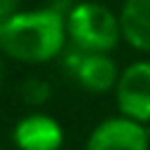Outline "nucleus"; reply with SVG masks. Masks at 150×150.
I'll return each mask as SVG.
<instances>
[{"mask_svg":"<svg viewBox=\"0 0 150 150\" xmlns=\"http://www.w3.org/2000/svg\"><path fill=\"white\" fill-rule=\"evenodd\" d=\"M120 115L134 122H150V61H134L120 73L115 84Z\"/></svg>","mask_w":150,"mask_h":150,"instance_id":"7ed1b4c3","label":"nucleus"},{"mask_svg":"<svg viewBox=\"0 0 150 150\" xmlns=\"http://www.w3.org/2000/svg\"><path fill=\"white\" fill-rule=\"evenodd\" d=\"M84 150H150V136L141 122L117 115L103 120L89 134Z\"/></svg>","mask_w":150,"mask_h":150,"instance_id":"39448f33","label":"nucleus"},{"mask_svg":"<svg viewBox=\"0 0 150 150\" xmlns=\"http://www.w3.org/2000/svg\"><path fill=\"white\" fill-rule=\"evenodd\" d=\"M12 138L19 150H59L63 145V129L54 117L30 112L16 122Z\"/></svg>","mask_w":150,"mask_h":150,"instance_id":"423d86ee","label":"nucleus"},{"mask_svg":"<svg viewBox=\"0 0 150 150\" xmlns=\"http://www.w3.org/2000/svg\"><path fill=\"white\" fill-rule=\"evenodd\" d=\"M68 40L80 52L108 54L122 40L120 14L110 12L105 5L94 0L75 2L66 14Z\"/></svg>","mask_w":150,"mask_h":150,"instance_id":"f03ea898","label":"nucleus"},{"mask_svg":"<svg viewBox=\"0 0 150 150\" xmlns=\"http://www.w3.org/2000/svg\"><path fill=\"white\" fill-rule=\"evenodd\" d=\"M0 82H2V52H0Z\"/></svg>","mask_w":150,"mask_h":150,"instance_id":"9d476101","label":"nucleus"},{"mask_svg":"<svg viewBox=\"0 0 150 150\" xmlns=\"http://www.w3.org/2000/svg\"><path fill=\"white\" fill-rule=\"evenodd\" d=\"M122 38L138 52H150V0H124L120 9Z\"/></svg>","mask_w":150,"mask_h":150,"instance_id":"0eeeda50","label":"nucleus"},{"mask_svg":"<svg viewBox=\"0 0 150 150\" xmlns=\"http://www.w3.org/2000/svg\"><path fill=\"white\" fill-rule=\"evenodd\" d=\"M66 68L77 80V84L91 94H105L120 80V70L108 54L80 52L73 47L66 56Z\"/></svg>","mask_w":150,"mask_h":150,"instance_id":"20e7f679","label":"nucleus"},{"mask_svg":"<svg viewBox=\"0 0 150 150\" xmlns=\"http://www.w3.org/2000/svg\"><path fill=\"white\" fill-rule=\"evenodd\" d=\"M21 96H23V101L30 103V105H42V103L49 98V87H47L42 80H28V82H23V87H21Z\"/></svg>","mask_w":150,"mask_h":150,"instance_id":"6e6552de","label":"nucleus"},{"mask_svg":"<svg viewBox=\"0 0 150 150\" xmlns=\"http://www.w3.org/2000/svg\"><path fill=\"white\" fill-rule=\"evenodd\" d=\"M66 16L54 7L19 9L0 26V52L19 63H47L66 49Z\"/></svg>","mask_w":150,"mask_h":150,"instance_id":"f257e3e1","label":"nucleus"},{"mask_svg":"<svg viewBox=\"0 0 150 150\" xmlns=\"http://www.w3.org/2000/svg\"><path fill=\"white\" fill-rule=\"evenodd\" d=\"M19 12V0H0V26Z\"/></svg>","mask_w":150,"mask_h":150,"instance_id":"1a4fd4ad","label":"nucleus"}]
</instances>
